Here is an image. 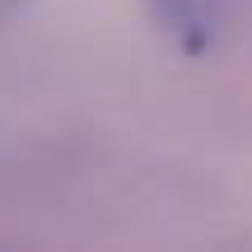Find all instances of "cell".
Listing matches in <instances>:
<instances>
[{"instance_id":"cell-1","label":"cell","mask_w":252,"mask_h":252,"mask_svg":"<svg viewBox=\"0 0 252 252\" xmlns=\"http://www.w3.org/2000/svg\"><path fill=\"white\" fill-rule=\"evenodd\" d=\"M28 0H0V19H9V14H19Z\"/></svg>"}]
</instances>
